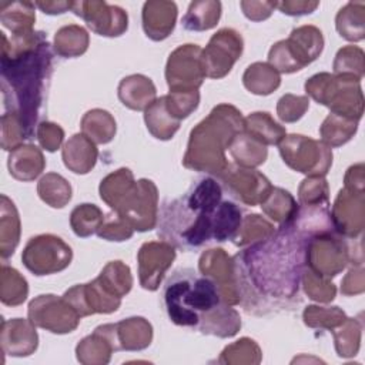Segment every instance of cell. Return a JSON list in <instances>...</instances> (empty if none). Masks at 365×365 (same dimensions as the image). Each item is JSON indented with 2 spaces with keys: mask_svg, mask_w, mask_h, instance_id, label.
I'll return each instance as SVG.
<instances>
[{
  "mask_svg": "<svg viewBox=\"0 0 365 365\" xmlns=\"http://www.w3.org/2000/svg\"><path fill=\"white\" fill-rule=\"evenodd\" d=\"M307 237L292 224L244 247L232 257L240 305L262 315L298 302Z\"/></svg>",
  "mask_w": 365,
  "mask_h": 365,
  "instance_id": "1",
  "label": "cell"
},
{
  "mask_svg": "<svg viewBox=\"0 0 365 365\" xmlns=\"http://www.w3.org/2000/svg\"><path fill=\"white\" fill-rule=\"evenodd\" d=\"M1 34V97L4 113L20 118L27 140L44 106L53 74V48L44 31Z\"/></svg>",
  "mask_w": 365,
  "mask_h": 365,
  "instance_id": "2",
  "label": "cell"
},
{
  "mask_svg": "<svg viewBox=\"0 0 365 365\" xmlns=\"http://www.w3.org/2000/svg\"><path fill=\"white\" fill-rule=\"evenodd\" d=\"M222 197V185L214 175L195 180L182 197L163 204L157 220L158 237L184 251L214 240V220Z\"/></svg>",
  "mask_w": 365,
  "mask_h": 365,
  "instance_id": "3",
  "label": "cell"
},
{
  "mask_svg": "<svg viewBox=\"0 0 365 365\" xmlns=\"http://www.w3.org/2000/svg\"><path fill=\"white\" fill-rule=\"evenodd\" d=\"M242 130L244 117L237 107L227 103L215 106L191 130L182 165L220 177L230 165L225 151L234 135Z\"/></svg>",
  "mask_w": 365,
  "mask_h": 365,
  "instance_id": "4",
  "label": "cell"
},
{
  "mask_svg": "<svg viewBox=\"0 0 365 365\" xmlns=\"http://www.w3.org/2000/svg\"><path fill=\"white\" fill-rule=\"evenodd\" d=\"M163 301L171 322L197 328L201 319L220 304H225L217 284L191 268H180L167 279Z\"/></svg>",
  "mask_w": 365,
  "mask_h": 365,
  "instance_id": "5",
  "label": "cell"
},
{
  "mask_svg": "<svg viewBox=\"0 0 365 365\" xmlns=\"http://www.w3.org/2000/svg\"><path fill=\"white\" fill-rule=\"evenodd\" d=\"M307 96L331 110V113L359 123L364 114L361 81L346 76L318 73L305 83Z\"/></svg>",
  "mask_w": 365,
  "mask_h": 365,
  "instance_id": "6",
  "label": "cell"
},
{
  "mask_svg": "<svg viewBox=\"0 0 365 365\" xmlns=\"http://www.w3.org/2000/svg\"><path fill=\"white\" fill-rule=\"evenodd\" d=\"M324 50L322 31L311 24L297 27L289 37L277 41L269 53L268 63L278 71L291 74L315 61Z\"/></svg>",
  "mask_w": 365,
  "mask_h": 365,
  "instance_id": "7",
  "label": "cell"
},
{
  "mask_svg": "<svg viewBox=\"0 0 365 365\" xmlns=\"http://www.w3.org/2000/svg\"><path fill=\"white\" fill-rule=\"evenodd\" d=\"M352 238H345L336 231L315 234L307 240L305 267L324 278H334L351 265Z\"/></svg>",
  "mask_w": 365,
  "mask_h": 365,
  "instance_id": "8",
  "label": "cell"
},
{
  "mask_svg": "<svg viewBox=\"0 0 365 365\" xmlns=\"http://www.w3.org/2000/svg\"><path fill=\"white\" fill-rule=\"evenodd\" d=\"M282 161L305 175L325 177L332 165V148L302 134L285 135L278 144Z\"/></svg>",
  "mask_w": 365,
  "mask_h": 365,
  "instance_id": "9",
  "label": "cell"
},
{
  "mask_svg": "<svg viewBox=\"0 0 365 365\" xmlns=\"http://www.w3.org/2000/svg\"><path fill=\"white\" fill-rule=\"evenodd\" d=\"M71 259V247L54 234L31 237L21 254L23 265L37 277L61 272L70 265Z\"/></svg>",
  "mask_w": 365,
  "mask_h": 365,
  "instance_id": "10",
  "label": "cell"
},
{
  "mask_svg": "<svg viewBox=\"0 0 365 365\" xmlns=\"http://www.w3.org/2000/svg\"><path fill=\"white\" fill-rule=\"evenodd\" d=\"M27 317L36 327L53 334L73 332L81 319L76 308L64 297L54 294H43L31 299Z\"/></svg>",
  "mask_w": 365,
  "mask_h": 365,
  "instance_id": "11",
  "label": "cell"
},
{
  "mask_svg": "<svg viewBox=\"0 0 365 365\" xmlns=\"http://www.w3.org/2000/svg\"><path fill=\"white\" fill-rule=\"evenodd\" d=\"M115 212L121 215L134 231L144 232L153 230L158 220L157 185L147 178L137 180Z\"/></svg>",
  "mask_w": 365,
  "mask_h": 365,
  "instance_id": "12",
  "label": "cell"
},
{
  "mask_svg": "<svg viewBox=\"0 0 365 365\" xmlns=\"http://www.w3.org/2000/svg\"><path fill=\"white\" fill-rule=\"evenodd\" d=\"M202 48L197 44H182L168 57L165 80L170 91L198 90L205 78L201 60Z\"/></svg>",
  "mask_w": 365,
  "mask_h": 365,
  "instance_id": "13",
  "label": "cell"
},
{
  "mask_svg": "<svg viewBox=\"0 0 365 365\" xmlns=\"http://www.w3.org/2000/svg\"><path fill=\"white\" fill-rule=\"evenodd\" d=\"M242 50L244 40L237 30L228 27L218 30L201 53L205 77L214 80L225 77L241 57Z\"/></svg>",
  "mask_w": 365,
  "mask_h": 365,
  "instance_id": "14",
  "label": "cell"
},
{
  "mask_svg": "<svg viewBox=\"0 0 365 365\" xmlns=\"http://www.w3.org/2000/svg\"><path fill=\"white\" fill-rule=\"evenodd\" d=\"M217 178L220 180L224 192L232 200L251 207L261 204L272 188L271 181L262 173L237 164H230Z\"/></svg>",
  "mask_w": 365,
  "mask_h": 365,
  "instance_id": "15",
  "label": "cell"
},
{
  "mask_svg": "<svg viewBox=\"0 0 365 365\" xmlns=\"http://www.w3.org/2000/svg\"><path fill=\"white\" fill-rule=\"evenodd\" d=\"M76 16L81 17L86 24L98 36L118 37L128 29L127 11L115 4L106 1H71L70 9Z\"/></svg>",
  "mask_w": 365,
  "mask_h": 365,
  "instance_id": "16",
  "label": "cell"
},
{
  "mask_svg": "<svg viewBox=\"0 0 365 365\" xmlns=\"http://www.w3.org/2000/svg\"><path fill=\"white\" fill-rule=\"evenodd\" d=\"M175 259V247L167 241L144 242L137 254L140 285L147 291L158 289L167 269Z\"/></svg>",
  "mask_w": 365,
  "mask_h": 365,
  "instance_id": "17",
  "label": "cell"
},
{
  "mask_svg": "<svg viewBox=\"0 0 365 365\" xmlns=\"http://www.w3.org/2000/svg\"><path fill=\"white\" fill-rule=\"evenodd\" d=\"M334 230L345 238H358L365 225V194L364 191L339 190L331 210Z\"/></svg>",
  "mask_w": 365,
  "mask_h": 365,
  "instance_id": "18",
  "label": "cell"
},
{
  "mask_svg": "<svg viewBox=\"0 0 365 365\" xmlns=\"http://www.w3.org/2000/svg\"><path fill=\"white\" fill-rule=\"evenodd\" d=\"M198 269L202 275L211 278L217 284L225 304L232 307L240 304L234 259L222 248L204 251L198 261Z\"/></svg>",
  "mask_w": 365,
  "mask_h": 365,
  "instance_id": "19",
  "label": "cell"
},
{
  "mask_svg": "<svg viewBox=\"0 0 365 365\" xmlns=\"http://www.w3.org/2000/svg\"><path fill=\"white\" fill-rule=\"evenodd\" d=\"M63 297L76 308L81 318L93 314H111L121 305V298L110 294L97 278L68 288Z\"/></svg>",
  "mask_w": 365,
  "mask_h": 365,
  "instance_id": "20",
  "label": "cell"
},
{
  "mask_svg": "<svg viewBox=\"0 0 365 365\" xmlns=\"http://www.w3.org/2000/svg\"><path fill=\"white\" fill-rule=\"evenodd\" d=\"M120 351L115 324H104L97 327L91 335L83 338L76 346L77 361L84 365H106L111 359V354Z\"/></svg>",
  "mask_w": 365,
  "mask_h": 365,
  "instance_id": "21",
  "label": "cell"
},
{
  "mask_svg": "<svg viewBox=\"0 0 365 365\" xmlns=\"http://www.w3.org/2000/svg\"><path fill=\"white\" fill-rule=\"evenodd\" d=\"M1 351L11 356L31 355L38 345L36 325L30 319H3L0 331Z\"/></svg>",
  "mask_w": 365,
  "mask_h": 365,
  "instance_id": "22",
  "label": "cell"
},
{
  "mask_svg": "<svg viewBox=\"0 0 365 365\" xmlns=\"http://www.w3.org/2000/svg\"><path fill=\"white\" fill-rule=\"evenodd\" d=\"M177 4L165 0H150L143 6V30L145 36L154 41L167 38L177 21Z\"/></svg>",
  "mask_w": 365,
  "mask_h": 365,
  "instance_id": "23",
  "label": "cell"
},
{
  "mask_svg": "<svg viewBox=\"0 0 365 365\" xmlns=\"http://www.w3.org/2000/svg\"><path fill=\"white\" fill-rule=\"evenodd\" d=\"M61 158L64 165L76 174L90 173L98 158V150L96 143L81 134L70 137L61 150Z\"/></svg>",
  "mask_w": 365,
  "mask_h": 365,
  "instance_id": "24",
  "label": "cell"
},
{
  "mask_svg": "<svg viewBox=\"0 0 365 365\" xmlns=\"http://www.w3.org/2000/svg\"><path fill=\"white\" fill-rule=\"evenodd\" d=\"M120 101L135 111H145L155 100L157 90L151 78L143 74H131L124 77L118 84Z\"/></svg>",
  "mask_w": 365,
  "mask_h": 365,
  "instance_id": "25",
  "label": "cell"
},
{
  "mask_svg": "<svg viewBox=\"0 0 365 365\" xmlns=\"http://www.w3.org/2000/svg\"><path fill=\"white\" fill-rule=\"evenodd\" d=\"M9 173L19 181L36 180L46 167V160L40 148L33 144H21L10 151L7 160Z\"/></svg>",
  "mask_w": 365,
  "mask_h": 365,
  "instance_id": "26",
  "label": "cell"
},
{
  "mask_svg": "<svg viewBox=\"0 0 365 365\" xmlns=\"http://www.w3.org/2000/svg\"><path fill=\"white\" fill-rule=\"evenodd\" d=\"M120 351H143L153 341V327L143 317H131L115 322Z\"/></svg>",
  "mask_w": 365,
  "mask_h": 365,
  "instance_id": "27",
  "label": "cell"
},
{
  "mask_svg": "<svg viewBox=\"0 0 365 365\" xmlns=\"http://www.w3.org/2000/svg\"><path fill=\"white\" fill-rule=\"evenodd\" d=\"M241 328L240 314L228 304H220L210 311L198 324L197 329L205 335L218 338L234 336Z\"/></svg>",
  "mask_w": 365,
  "mask_h": 365,
  "instance_id": "28",
  "label": "cell"
},
{
  "mask_svg": "<svg viewBox=\"0 0 365 365\" xmlns=\"http://www.w3.org/2000/svg\"><path fill=\"white\" fill-rule=\"evenodd\" d=\"M20 241V217L14 202L6 195L0 197V255L11 257Z\"/></svg>",
  "mask_w": 365,
  "mask_h": 365,
  "instance_id": "29",
  "label": "cell"
},
{
  "mask_svg": "<svg viewBox=\"0 0 365 365\" xmlns=\"http://www.w3.org/2000/svg\"><path fill=\"white\" fill-rule=\"evenodd\" d=\"M228 151L237 165L247 168H255L264 164L268 155L267 145L252 138L244 130L234 135L228 145Z\"/></svg>",
  "mask_w": 365,
  "mask_h": 365,
  "instance_id": "30",
  "label": "cell"
},
{
  "mask_svg": "<svg viewBox=\"0 0 365 365\" xmlns=\"http://www.w3.org/2000/svg\"><path fill=\"white\" fill-rule=\"evenodd\" d=\"M264 214L274 222L281 225H291L298 214L299 204L284 188L272 187L267 198L259 204Z\"/></svg>",
  "mask_w": 365,
  "mask_h": 365,
  "instance_id": "31",
  "label": "cell"
},
{
  "mask_svg": "<svg viewBox=\"0 0 365 365\" xmlns=\"http://www.w3.org/2000/svg\"><path fill=\"white\" fill-rule=\"evenodd\" d=\"M0 21L11 34L33 31L36 21V4L31 1H1Z\"/></svg>",
  "mask_w": 365,
  "mask_h": 365,
  "instance_id": "32",
  "label": "cell"
},
{
  "mask_svg": "<svg viewBox=\"0 0 365 365\" xmlns=\"http://www.w3.org/2000/svg\"><path fill=\"white\" fill-rule=\"evenodd\" d=\"M244 131L264 145H278L287 135L285 127L278 124L267 111H255L245 117Z\"/></svg>",
  "mask_w": 365,
  "mask_h": 365,
  "instance_id": "33",
  "label": "cell"
},
{
  "mask_svg": "<svg viewBox=\"0 0 365 365\" xmlns=\"http://www.w3.org/2000/svg\"><path fill=\"white\" fill-rule=\"evenodd\" d=\"M335 27L348 41H361L365 37V3L348 1L335 17Z\"/></svg>",
  "mask_w": 365,
  "mask_h": 365,
  "instance_id": "34",
  "label": "cell"
},
{
  "mask_svg": "<svg viewBox=\"0 0 365 365\" xmlns=\"http://www.w3.org/2000/svg\"><path fill=\"white\" fill-rule=\"evenodd\" d=\"M144 121L147 130L153 137L158 140H170L180 128V120H177L165 106V96L157 98L145 111Z\"/></svg>",
  "mask_w": 365,
  "mask_h": 365,
  "instance_id": "35",
  "label": "cell"
},
{
  "mask_svg": "<svg viewBox=\"0 0 365 365\" xmlns=\"http://www.w3.org/2000/svg\"><path fill=\"white\" fill-rule=\"evenodd\" d=\"M135 184L133 171L130 168H118L108 175H106L98 187V192L101 200L113 210L115 211L128 191Z\"/></svg>",
  "mask_w": 365,
  "mask_h": 365,
  "instance_id": "36",
  "label": "cell"
},
{
  "mask_svg": "<svg viewBox=\"0 0 365 365\" xmlns=\"http://www.w3.org/2000/svg\"><path fill=\"white\" fill-rule=\"evenodd\" d=\"M244 87L257 96H268L281 84L279 73L269 63H252L242 74Z\"/></svg>",
  "mask_w": 365,
  "mask_h": 365,
  "instance_id": "37",
  "label": "cell"
},
{
  "mask_svg": "<svg viewBox=\"0 0 365 365\" xmlns=\"http://www.w3.org/2000/svg\"><path fill=\"white\" fill-rule=\"evenodd\" d=\"M88 43L90 37L84 27L78 24H68L56 31L53 50L60 57L74 58L87 51Z\"/></svg>",
  "mask_w": 365,
  "mask_h": 365,
  "instance_id": "38",
  "label": "cell"
},
{
  "mask_svg": "<svg viewBox=\"0 0 365 365\" xmlns=\"http://www.w3.org/2000/svg\"><path fill=\"white\" fill-rule=\"evenodd\" d=\"M221 17V3L215 0H201L190 3L182 17V27L190 31H205L217 26Z\"/></svg>",
  "mask_w": 365,
  "mask_h": 365,
  "instance_id": "39",
  "label": "cell"
},
{
  "mask_svg": "<svg viewBox=\"0 0 365 365\" xmlns=\"http://www.w3.org/2000/svg\"><path fill=\"white\" fill-rule=\"evenodd\" d=\"M81 133L96 144L110 143L117 131L114 117L101 108L87 111L81 118Z\"/></svg>",
  "mask_w": 365,
  "mask_h": 365,
  "instance_id": "40",
  "label": "cell"
},
{
  "mask_svg": "<svg viewBox=\"0 0 365 365\" xmlns=\"http://www.w3.org/2000/svg\"><path fill=\"white\" fill-rule=\"evenodd\" d=\"M358 130V121L329 113L319 127L321 141L329 148L341 147L348 143Z\"/></svg>",
  "mask_w": 365,
  "mask_h": 365,
  "instance_id": "41",
  "label": "cell"
},
{
  "mask_svg": "<svg viewBox=\"0 0 365 365\" xmlns=\"http://www.w3.org/2000/svg\"><path fill=\"white\" fill-rule=\"evenodd\" d=\"M37 194L43 202L53 208H63L71 200V185L68 181L57 174L47 173L37 182Z\"/></svg>",
  "mask_w": 365,
  "mask_h": 365,
  "instance_id": "42",
  "label": "cell"
},
{
  "mask_svg": "<svg viewBox=\"0 0 365 365\" xmlns=\"http://www.w3.org/2000/svg\"><path fill=\"white\" fill-rule=\"evenodd\" d=\"M29 295V284L26 278L13 267L1 264L0 274V299L4 305L17 307L26 301Z\"/></svg>",
  "mask_w": 365,
  "mask_h": 365,
  "instance_id": "43",
  "label": "cell"
},
{
  "mask_svg": "<svg viewBox=\"0 0 365 365\" xmlns=\"http://www.w3.org/2000/svg\"><path fill=\"white\" fill-rule=\"evenodd\" d=\"M100 284L115 297H125L133 287V275L130 267L123 261H110L97 277Z\"/></svg>",
  "mask_w": 365,
  "mask_h": 365,
  "instance_id": "44",
  "label": "cell"
},
{
  "mask_svg": "<svg viewBox=\"0 0 365 365\" xmlns=\"http://www.w3.org/2000/svg\"><path fill=\"white\" fill-rule=\"evenodd\" d=\"M361 332L362 321L358 318H346L339 327L332 329L338 356L351 358L358 354L361 345Z\"/></svg>",
  "mask_w": 365,
  "mask_h": 365,
  "instance_id": "45",
  "label": "cell"
},
{
  "mask_svg": "<svg viewBox=\"0 0 365 365\" xmlns=\"http://www.w3.org/2000/svg\"><path fill=\"white\" fill-rule=\"evenodd\" d=\"M275 230L277 228L271 221L265 220L258 214H250L242 218V222L231 241L237 247L244 248L247 245H251L257 241H261L269 237Z\"/></svg>",
  "mask_w": 365,
  "mask_h": 365,
  "instance_id": "46",
  "label": "cell"
},
{
  "mask_svg": "<svg viewBox=\"0 0 365 365\" xmlns=\"http://www.w3.org/2000/svg\"><path fill=\"white\" fill-rule=\"evenodd\" d=\"M104 214L96 204H80L74 207L70 214V225L77 237L86 238L97 234L100 225L103 224Z\"/></svg>",
  "mask_w": 365,
  "mask_h": 365,
  "instance_id": "47",
  "label": "cell"
},
{
  "mask_svg": "<svg viewBox=\"0 0 365 365\" xmlns=\"http://www.w3.org/2000/svg\"><path fill=\"white\" fill-rule=\"evenodd\" d=\"M262 358L258 344L251 338H240L238 341L227 345L220 358L218 364H259Z\"/></svg>",
  "mask_w": 365,
  "mask_h": 365,
  "instance_id": "48",
  "label": "cell"
},
{
  "mask_svg": "<svg viewBox=\"0 0 365 365\" xmlns=\"http://www.w3.org/2000/svg\"><path fill=\"white\" fill-rule=\"evenodd\" d=\"M365 54L358 46H345L338 50L334 60V74L346 76L356 80H362L365 68Z\"/></svg>",
  "mask_w": 365,
  "mask_h": 365,
  "instance_id": "49",
  "label": "cell"
},
{
  "mask_svg": "<svg viewBox=\"0 0 365 365\" xmlns=\"http://www.w3.org/2000/svg\"><path fill=\"white\" fill-rule=\"evenodd\" d=\"M346 318V314L339 307L308 305L302 312V319L307 327L328 331L339 327Z\"/></svg>",
  "mask_w": 365,
  "mask_h": 365,
  "instance_id": "50",
  "label": "cell"
},
{
  "mask_svg": "<svg viewBox=\"0 0 365 365\" xmlns=\"http://www.w3.org/2000/svg\"><path fill=\"white\" fill-rule=\"evenodd\" d=\"M298 198L301 205H328L329 187L322 175H309L304 178L298 188Z\"/></svg>",
  "mask_w": 365,
  "mask_h": 365,
  "instance_id": "51",
  "label": "cell"
},
{
  "mask_svg": "<svg viewBox=\"0 0 365 365\" xmlns=\"http://www.w3.org/2000/svg\"><path fill=\"white\" fill-rule=\"evenodd\" d=\"M301 285L304 288V292L308 295V298L317 301V302H331L336 295V287L332 284L331 279L324 278L308 269L304 268Z\"/></svg>",
  "mask_w": 365,
  "mask_h": 365,
  "instance_id": "52",
  "label": "cell"
},
{
  "mask_svg": "<svg viewBox=\"0 0 365 365\" xmlns=\"http://www.w3.org/2000/svg\"><path fill=\"white\" fill-rule=\"evenodd\" d=\"M200 104L198 90L192 91H170L165 96V106L168 111L177 118H187L192 111L197 110Z\"/></svg>",
  "mask_w": 365,
  "mask_h": 365,
  "instance_id": "53",
  "label": "cell"
},
{
  "mask_svg": "<svg viewBox=\"0 0 365 365\" xmlns=\"http://www.w3.org/2000/svg\"><path fill=\"white\" fill-rule=\"evenodd\" d=\"M134 228L115 211L104 215L103 224L100 225L97 235L106 241H127L133 237Z\"/></svg>",
  "mask_w": 365,
  "mask_h": 365,
  "instance_id": "54",
  "label": "cell"
},
{
  "mask_svg": "<svg viewBox=\"0 0 365 365\" xmlns=\"http://www.w3.org/2000/svg\"><path fill=\"white\" fill-rule=\"evenodd\" d=\"M27 140L26 131L17 114L3 113L1 115V148L6 151H13L20 147L23 141Z\"/></svg>",
  "mask_w": 365,
  "mask_h": 365,
  "instance_id": "55",
  "label": "cell"
},
{
  "mask_svg": "<svg viewBox=\"0 0 365 365\" xmlns=\"http://www.w3.org/2000/svg\"><path fill=\"white\" fill-rule=\"evenodd\" d=\"M308 107V96L284 94L277 103V115L284 123H295L307 113Z\"/></svg>",
  "mask_w": 365,
  "mask_h": 365,
  "instance_id": "56",
  "label": "cell"
},
{
  "mask_svg": "<svg viewBox=\"0 0 365 365\" xmlns=\"http://www.w3.org/2000/svg\"><path fill=\"white\" fill-rule=\"evenodd\" d=\"M36 137L38 140V144L50 151L54 153L60 148L63 140H64V131L63 128L51 121H43L36 128Z\"/></svg>",
  "mask_w": 365,
  "mask_h": 365,
  "instance_id": "57",
  "label": "cell"
},
{
  "mask_svg": "<svg viewBox=\"0 0 365 365\" xmlns=\"http://www.w3.org/2000/svg\"><path fill=\"white\" fill-rule=\"evenodd\" d=\"M365 291V271L362 267H352L341 281V292L346 297L359 295Z\"/></svg>",
  "mask_w": 365,
  "mask_h": 365,
  "instance_id": "58",
  "label": "cell"
},
{
  "mask_svg": "<svg viewBox=\"0 0 365 365\" xmlns=\"http://www.w3.org/2000/svg\"><path fill=\"white\" fill-rule=\"evenodd\" d=\"M240 6L247 19L262 21L272 14L274 9H277V1H241Z\"/></svg>",
  "mask_w": 365,
  "mask_h": 365,
  "instance_id": "59",
  "label": "cell"
},
{
  "mask_svg": "<svg viewBox=\"0 0 365 365\" xmlns=\"http://www.w3.org/2000/svg\"><path fill=\"white\" fill-rule=\"evenodd\" d=\"M319 1H307V0H285L277 1V9L288 16H305L317 10Z\"/></svg>",
  "mask_w": 365,
  "mask_h": 365,
  "instance_id": "60",
  "label": "cell"
},
{
  "mask_svg": "<svg viewBox=\"0 0 365 365\" xmlns=\"http://www.w3.org/2000/svg\"><path fill=\"white\" fill-rule=\"evenodd\" d=\"M345 188L348 190H356V191H364L365 185V177H364V164L358 163L351 165L344 177Z\"/></svg>",
  "mask_w": 365,
  "mask_h": 365,
  "instance_id": "61",
  "label": "cell"
},
{
  "mask_svg": "<svg viewBox=\"0 0 365 365\" xmlns=\"http://www.w3.org/2000/svg\"><path fill=\"white\" fill-rule=\"evenodd\" d=\"M34 4L44 14H50V16L61 14L71 9V1H36Z\"/></svg>",
  "mask_w": 365,
  "mask_h": 365,
  "instance_id": "62",
  "label": "cell"
}]
</instances>
